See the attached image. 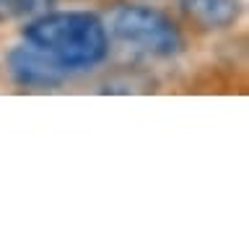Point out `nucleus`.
I'll use <instances>...</instances> for the list:
<instances>
[{
    "mask_svg": "<svg viewBox=\"0 0 249 249\" xmlns=\"http://www.w3.org/2000/svg\"><path fill=\"white\" fill-rule=\"evenodd\" d=\"M109 34L132 50L145 52L151 57H174L182 52V31L166 13L151 5H120L109 16Z\"/></svg>",
    "mask_w": 249,
    "mask_h": 249,
    "instance_id": "2",
    "label": "nucleus"
},
{
    "mask_svg": "<svg viewBox=\"0 0 249 249\" xmlns=\"http://www.w3.org/2000/svg\"><path fill=\"white\" fill-rule=\"evenodd\" d=\"M54 0H0V21H18L29 16H39Z\"/></svg>",
    "mask_w": 249,
    "mask_h": 249,
    "instance_id": "5",
    "label": "nucleus"
},
{
    "mask_svg": "<svg viewBox=\"0 0 249 249\" xmlns=\"http://www.w3.org/2000/svg\"><path fill=\"white\" fill-rule=\"evenodd\" d=\"M21 36L65 81L93 70L109 54V34L104 21L89 11L42 13L23 26Z\"/></svg>",
    "mask_w": 249,
    "mask_h": 249,
    "instance_id": "1",
    "label": "nucleus"
},
{
    "mask_svg": "<svg viewBox=\"0 0 249 249\" xmlns=\"http://www.w3.org/2000/svg\"><path fill=\"white\" fill-rule=\"evenodd\" d=\"M179 3L187 18L205 31L231 26L241 13V0H179Z\"/></svg>",
    "mask_w": 249,
    "mask_h": 249,
    "instance_id": "4",
    "label": "nucleus"
},
{
    "mask_svg": "<svg viewBox=\"0 0 249 249\" xmlns=\"http://www.w3.org/2000/svg\"><path fill=\"white\" fill-rule=\"evenodd\" d=\"M5 73L21 89H54L65 83V78L26 42L16 44L5 54Z\"/></svg>",
    "mask_w": 249,
    "mask_h": 249,
    "instance_id": "3",
    "label": "nucleus"
}]
</instances>
